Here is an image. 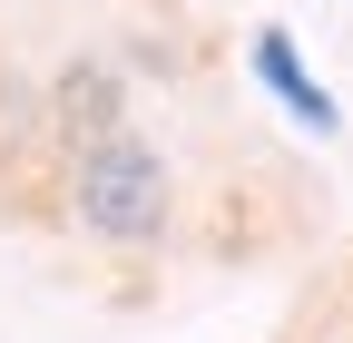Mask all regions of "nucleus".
<instances>
[{
    "mask_svg": "<svg viewBox=\"0 0 353 343\" xmlns=\"http://www.w3.org/2000/svg\"><path fill=\"white\" fill-rule=\"evenodd\" d=\"M255 79L294 108V127H314V138H334V127H343V108L314 89V69H304V50H294L285 30H255Z\"/></svg>",
    "mask_w": 353,
    "mask_h": 343,
    "instance_id": "nucleus-2",
    "label": "nucleus"
},
{
    "mask_svg": "<svg viewBox=\"0 0 353 343\" xmlns=\"http://www.w3.org/2000/svg\"><path fill=\"white\" fill-rule=\"evenodd\" d=\"M79 226L108 236V245H157L167 236V167H157L148 138H128V127L88 138V157H79Z\"/></svg>",
    "mask_w": 353,
    "mask_h": 343,
    "instance_id": "nucleus-1",
    "label": "nucleus"
}]
</instances>
